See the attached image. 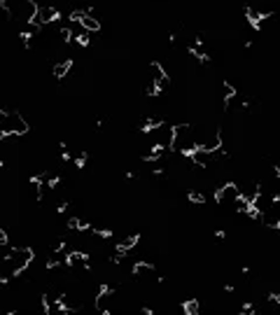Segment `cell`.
I'll list each match as a JSON object with an SVG mask.
<instances>
[{"mask_svg":"<svg viewBox=\"0 0 280 315\" xmlns=\"http://www.w3.org/2000/svg\"><path fill=\"white\" fill-rule=\"evenodd\" d=\"M72 65H75L72 59H59V61H54V65H52V75L56 77V80H63V77L70 72Z\"/></svg>","mask_w":280,"mask_h":315,"instance_id":"cell-1","label":"cell"},{"mask_svg":"<svg viewBox=\"0 0 280 315\" xmlns=\"http://www.w3.org/2000/svg\"><path fill=\"white\" fill-rule=\"evenodd\" d=\"M182 313L184 315H199V313H201L199 299H187V301L182 304Z\"/></svg>","mask_w":280,"mask_h":315,"instance_id":"cell-2","label":"cell"},{"mask_svg":"<svg viewBox=\"0 0 280 315\" xmlns=\"http://www.w3.org/2000/svg\"><path fill=\"white\" fill-rule=\"evenodd\" d=\"M7 243H9L7 229H2V226H0V245H7Z\"/></svg>","mask_w":280,"mask_h":315,"instance_id":"cell-3","label":"cell"}]
</instances>
